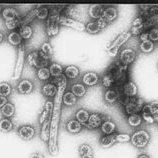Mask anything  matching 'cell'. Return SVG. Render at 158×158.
Instances as JSON below:
<instances>
[{
  "mask_svg": "<svg viewBox=\"0 0 158 158\" xmlns=\"http://www.w3.org/2000/svg\"><path fill=\"white\" fill-rule=\"evenodd\" d=\"M7 41L13 46H20L22 44V38L19 35L18 32L11 31L9 34L7 35Z\"/></svg>",
  "mask_w": 158,
  "mask_h": 158,
  "instance_id": "836d02e7",
  "label": "cell"
},
{
  "mask_svg": "<svg viewBox=\"0 0 158 158\" xmlns=\"http://www.w3.org/2000/svg\"><path fill=\"white\" fill-rule=\"evenodd\" d=\"M12 92V87L8 82H0V96L8 97Z\"/></svg>",
  "mask_w": 158,
  "mask_h": 158,
  "instance_id": "ab89813d",
  "label": "cell"
},
{
  "mask_svg": "<svg viewBox=\"0 0 158 158\" xmlns=\"http://www.w3.org/2000/svg\"><path fill=\"white\" fill-rule=\"evenodd\" d=\"M140 50L143 53H151L154 50V43L150 40L142 41L140 43Z\"/></svg>",
  "mask_w": 158,
  "mask_h": 158,
  "instance_id": "60d3db41",
  "label": "cell"
},
{
  "mask_svg": "<svg viewBox=\"0 0 158 158\" xmlns=\"http://www.w3.org/2000/svg\"><path fill=\"white\" fill-rule=\"evenodd\" d=\"M81 158H94L93 155H90V154H87V155H82Z\"/></svg>",
  "mask_w": 158,
  "mask_h": 158,
  "instance_id": "680465c9",
  "label": "cell"
},
{
  "mask_svg": "<svg viewBox=\"0 0 158 158\" xmlns=\"http://www.w3.org/2000/svg\"><path fill=\"white\" fill-rule=\"evenodd\" d=\"M34 89L33 82L28 79H22L17 84V91L20 94H29Z\"/></svg>",
  "mask_w": 158,
  "mask_h": 158,
  "instance_id": "4fadbf2b",
  "label": "cell"
},
{
  "mask_svg": "<svg viewBox=\"0 0 158 158\" xmlns=\"http://www.w3.org/2000/svg\"><path fill=\"white\" fill-rule=\"evenodd\" d=\"M82 124L79 123L76 119H70L69 121L66 123L65 128L69 133L71 134H77L82 130Z\"/></svg>",
  "mask_w": 158,
  "mask_h": 158,
  "instance_id": "44dd1931",
  "label": "cell"
},
{
  "mask_svg": "<svg viewBox=\"0 0 158 158\" xmlns=\"http://www.w3.org/2000/svg\"><path fill=\"white\" fill-rule=\"evenodd\" d=\"M50 120L51 118L47 119L42 125H41V131H40V138L44 142L49 141V132H50Z\"/></svg>",
  "mask_w": 158,
  "mask_h": 158,
  "instance_id": "4316f807",
  "label": "cell"
},
{
  "mask_svg": "<svg viewBox=\"0 0 158 158\" xmlns=\"http://www.w3.org/2000/svg\"><path fill=\"white\" fill-rule=\"evenodd\" d=\"M36 74H37V77H38V79L41 81H47L51 77L49 68H47V67L38 68V69H37V73Z\"/></svg>",
  "mask_w": 158,
  "mask_h": 158,
  "instance_id": "74e56055",
  "label": "cell"
},
{
  "mask_svg": "<svg viewBox=\"0 0 158 158\" xmlns=\"http://www.w3.org/2000/svg\"><path fill=\"white\" fill-rule=\"evenodd\" d=\"M148 15L149 16L158 15V6H151L150 9L148 10Z\"/></svg>",
  "mask_w": 158,
  "mask_h": 158,
  "instance_id": "f5cc1de1",
  "label": "cell"
},
{
  "mask_svg": "<svg viewBox=\"0 0 158 158\" xmlns=\"http://www.w3.org/2000/svg\"><path fill=\"white\" fill-rule=\"evenodd\" d=\"M89 112L87 111L86 109H83V108H80V109H78L75 113V119L79 123H81L82 125H85L87 122H88V119H89Z\"/></svg>",
  "mask_w": 158,
  "mask_h": 158,
  "instance_id": "83f0119b",
  "label": "cell"
},
{
  "mask_svg": "<svg viewBox=\"0 0 158 158\" xmlns=\"http://www.w3.org/2000/svg\"><path fill=\"white\" fill-rule=\"evenodd\" d=\"M117 17H118V11L115 7L109 6V7H107L104 9L102 19L104 20L106 23H110L112 21H114Z\"/></svg>",
  "mask_w": 158,
  "mask_h": 158,
  "instance_id": "e0dca14e",
  "label": "cell"
},
{
  "mask_svg": "<svg viewBox=\"0 0 158 158\" xmlns=\"http://www.w3.org/2000/svg\"><path fill=\"white\" fill-rule=\"evenodd\" d=\"M143 106H144L143 99L138 98V97H133L130 99L129 103L124 108H125L126 114L132 115V114H137L138 112H140L142 110Z\"/></svg>",
  "mask_w": 158,
  "mask_h": 158,
  "instance_id": "8992f818",
  "label": "cell"
},
{
  "mask_svg": "<svg viewBox=\"0 0 158 158\" xmlns=\"http://www.w3.org/2000/svg\"><path fill=\"white\" fill-rule=\"evenodd\" d=\"M101 131L104 135H110L113 134L116 130V124L114 121H112L111 119L108 118L107 120H105L104 122L102 123L101 125Z\"/></svg>",
  "mask_w": 158,
  "mask_h": 158,
  "instance_id": "7402d4cb",
  "label": "cell"
},
{
  "mask_svg": "<svg viewBox=\"0 0 158 158\" xmlns=\"http://www.w3.org/2000/svg\"><path fill=\"white\" fill-rule=\"evenodd\" d=\"M38 10H39V7H37V8H34V9H32L31 11H29L28 13H26V15L21 19V23H20V26L28 25V24L30 23V22H32L35 18H37Z\"/></svg>",
  "mask_w": 158,
  "mask_h": 158,
  "instance_id": "f546056e",
  "label": "cell"
},
{
  "mask_svg": "<svg viewBox=\"0 0 158 158\" xmlns=\"http://www.w3.org/2000/svg\"><path fill=\"white\" fill-rule=\"evenodd\" d=\"M42 93L45 97L47 98H53L55 97V95L57 93V86L54 83H46L42 87Z\"/></svg>",
  "mask_w": 158,
  "mask_h": 158,
  "instance_id": "603a6c76",
  "label": "cell"
},
{
  "mask_svg": "<svg viewBox=\"0 0 158 158\" xmlns=\"http://www.w3.org/2000/svg\"><path fill=\"white\" fill-rule=\"evenodd\" d=\"M116 143V134L104 135L100 138V145L103 148H110Z\"/></svg>",
  "mask_w": 158,
  "mask_h": 158,
  "instance_id": "4dcf8cb0",
  "label": "cell"
},
{
  "mask_svg": "<svg viewBox=\"0 0 158 158\" xmlns=\"http://www.w3.org/2000/svg\"><path fill=\"white\" fill-rule=\"evenodd\" d=\"M21 19L18 17L17 19H14V20H11V21H5V26L7 27V29H9V30L13 31L14 29L20 27V23H21Z\"/></svg>",
  "mask_w": 158,
  "mask_h": 158,
  "instance_id": "f6af8a7d",
  "label": "cell"
},
{
  "mask_svg": "<svg viewBox=\"0 0 158 158\" xmlns=\"http://www.w3.org/2000/svg\"><path fill=\"white\" fill-rule=\"evenodd\" d=\"M137 158H151V157L147 154H145V153H142V154H139Z\"/></svg>",
  "mask_w": 158,
  "mask_h": 158,
  "instance_id": "6f0895ef",
  "label": "cell"
},
{
  "mask_svg": "<svg viewBox=\"0 0 158 158\" xmlns=\"http://www.w3.org/2000/svg\"><path fill=\"white\" fill-rule=\"evenodd\" d=\"M29 158H44V156L43 154H41L39 152H34V153H32Z\"/></svg>",
  "mask_w": 158,
  "mask_h": 158,
  "instance_id": "9f6ffc18",
  "label": "cell"
},
{
  "mask_svg": "<svg viewBox=\"0 0 158 158\" xmlns=\"http://www.w3.org/2000/svg\"><path fill=\"white\" fill-rule=\"evenodd\" d=\"M54 84L57 86V93L54 97V106L50 120V132H49L48 151L52 156L58 154V130H59V121L61 113V104L63 95L65 93L67 78L64 75L54 79Z\"/></svg>",
  "mask_w": 158,
  "mask_h": 158,
  "instance_id": "6da1fadb",
  "label": "cell"
},
{
  "mask_svg": "<svg viewBox=\"0 0 158 158\" xmlns=\"http://www.w3.org/2000/svg\"><path fill=\"white\" fill-rule=\"evenodd\" d=\"M139 38H140V41H141V42H142V41L149 40L148 32H143V33H141V34L139 35Z\"/></svg>",
  "mask_w": 158,
  "mask_h": 158,
  "instance_id": "db71d44e",
  "label": "cell"
},
{
  "mask_svg": "<svg viewBox=\"0 0 158 158\" xmlns=\"http://www.w3.org/2000/svg\"><path fill=\"white\" fill-rule=\"evenodd\" d=\"M62 103L67 107L74 106L77 103V97L71 91H65V93L63 95V99H62Z\"/></svg>",
  "mask_w": 158,
  "mask_h": 158,
  "instance_id": "f1b7e54d",
  "label": "cell"
},
{
  "mask_svg": "<svg viewBox=\"0 0 158 158\" xmlns=\"http://www.w3.org/2000/svg\"><path fill=\"white\" fill-rule=\"evenodd\" d=\"M118 92L117 90H115L113 88L107 89L104 93V100L108 104H114L115 102H117L118 99Z\"/></svg>",
  "mask_w": 158,
  "mask_h": 158,
  "instance_id": "484cf974",
  "label": "cell"
},
{
  "mask_svg": "<svg viewBox=\"0 0 158 158\" xmlns=\"http://www.w3.org/2000/svg\"><path fill=\"white\" fill-rule=\"evenodd\" d=\"M132 35H131L130 31H125V32H122L121 34H119L115 38V40L112 41L111 44H109V46L107 47L108 54L112 57H115L116 55H117L119 48L121 47L123 44H125L127 41L129 40V38Z\"/></svg>",
  "mask_w": 158,
  "mask_h": 158,
  "instance_id": "7a4b0ae2",
  "label": "cell"
},
{
  "mask_svg": "<svg viewBox=\"0 0 158 158\" xmlns=\"http://www.w3.org/2000/svg\"><path fill=\"white\" fill-rule=\"evenodd\" d=\"M48 17H49V8L48 7H44V6L39 7L38 14H37V19L45 20V19H47Z\"/></svg>",
  "mask_w": 158,
  "mask_h": 158,
  "instance_id": "7dc6e473",
  "label": "cell"
},
{
  "mask_svg": "<svg viewBox=\"0 0 158 158\" xmlns=\"http://www.w3.org/2000/svg\"><path fill=\"white\" fill-rule=\"evenodd\" d=\"M149 141H150V134L146 130H138L135 131L131 135L130 142L135 148L143 149L148 145Z\"/></svg>",
  "mask_w": 158,
  "mask_h": 158,
  "instance_id": "3957f363",
  "label": "cell"
},
{
  "mask_svg": "<svg viewBox=\"0 0 158 158\" xmlns=\"http://www.w3.org/2000/svg\"><path fill=\"white\" fill-rule=\"evenodd\" d=\"M135 58H136V52L134 49L125 48L120 52L119 61L121 62L123 65L129 66L130 64H132L133 62L135 61Z\"/></svg>",
  "mask_w": 158,
  "mask_h": 158,
  "instance_id": "ba28073f",
  "label": "cell"
},
{
  "mask_svg": "<svg viewBox=\"0 0 158 158\" xmlns=\"http://www.w3.org/2000/svg\"><path fill=\"white\" fill-rule=\"evenodd\" d=\"M99 81V76L97 73L92 72V71H89V72H86L84 75L82 76V83L84 84L85 86H94L96 85Z\"/></svg>",
  "mask_w": 158,
  "mask_h": 158,
  "instance_id": "2e32d148",
  "label": "cell"
},
{
  "mask_svg": "<svg viewBox=\"0 0 158 158\" xmlns=\"http://www.w3.org/2000/svg\"><path fill=\"white\" fill-rule=\"evenodd\" d=\"M108 118L106 116L100 113H92L90 114L88 122H87L86 126L89 128V129H96V128L101 127L102 123L107 120Z\"/></svg>",
  "mask_w": 158,
  "mask_h": 158,
  "instance_id": "30bf717a",
  "label": "cell"
},
{
  "mask_svg": "<svg viewBox=\"0 0 158 158\" xmlns=\"http://www.w3.org/2000/svg\"><path fill=\"white\" fill-rule=\"evenodd\" d=\"M17 134L22 140L29 141V140L33 139V137H34L36 134V131H35V128L32 125L25 124V125H21L18 128Z\"/></svg>",
  "mask_w": 158,
  "mask_h": 158,
  "instance_id": "9c48e42d",
  "label": "cell"
},
{
  "mask_svg": "<svg viewBox=\"0 0 158 158\" xmlns=\"http://www.w3.org/2000/svg\"><path fill=\"white\" fill-rule=\"evenodd\" d=\"M122 92L130 98L136 97L138 93V87L133 81H127L122 87Z\"/></svg>",
  "mask_w": 158,
  "mask_h": 158,
  "instance_id": "9a60e30c",
  "label": "cell"
},
{
  "mask_svg": "<svg viewBox=\"0 0 158 158\" xmlns=\"http://www.w3.org/2000/svg\"><path fill=\"white\" fill-rule=\"evenodd\" d=\"M13 122L11 121L9 118L3 117L2 119H0V132L2 133H8L12 131L13 129Z\"/></svg>",
  "mask_w": 158,
  "mask_h": 158,
  "instance_id": "e575fe53",
  "label": "cell"
},
{
  "mask_svg": "<svg viewBox=\"0 0 158 158\" xmlns=\"http://www.w3.org/2000/svg\"><path fill=\"white\" fill-rule=\"evenodd\" d=\"M157 24H158V15H154V16H148V17L145 19L142 26L144 30H147V29L151 27L154 28V26L157 25Z\"/></svg>",
  "mask_w": 158,
  "mask_h": 158,
  "instance_id": "f35d334b",
  "label": "cell"
},
{
  "mask_svg": "<svg viewBox=\"0 0 158 158\" xmlns=\"http://www.w3.org/2000/svg\"><path fill=\"white\" fill-rule=\"evenodd\" d=\"M8 102L7 98L6 97H3V96H0V109L6 104V103Z\"/></svg>",
  "mask_w": 158,
  "mask_h": 158,
  "instance_id": "11a10c76",
  "label": "cell"
},
{
  "mask_svg": "<svg viewBox=\"0 0 158 158\" xmlns=\"http://www.w3.org/2000/svg\"><path fill=\"white\" fill-rule=\"evenodd\" d=\"M79 154L81 156L82 155H87V154H90V155H93V149L92 147L90 146L89 144L87 143H83L79 146Z\"/></svg>",
  "mask_w": 158,
  "mask_h": 158,
  "instance_id": "7bdbcfd3",
  "label": "cell"
},
{
  "mask_svg": "<svg viewBox=\"0 0 158 158\" xmlns=\"http://www.w3.org/2000/svg\"><path fill=\"white\" fill-rule=\"evenodd\" d=\"M19 35L21 36L22 40H28L30 39L33 35V28L29 25H23L19 27Z\"/></svg>",
  "mask_w": 158,
  "mask_h": 158,
  "instance_id": "d590c367",
  "label": "cell"
},
{
  "mask_svg": "<svg viewBox=\"0 0 158 158\" xmlns=\"http://www.w3.org/2000/svg\"><path fill=\"white\" fill-rule=\"evenodd\" d=\"M0 13H1V5H0Z\"/></svg>",
  "mask_w": 158,
  "mask_h": 158,
  "instance_id": "94428289",
  "label": "cell"
},
{
  "mask_svg": "<svg viewBox=\"0 0 158 158\" xmlns=\"http://www.w3.org/2000/svg\"><path fill=\"white\" fill-rule=\"evenodd\" d=\"M66 12H67V15H69L70 17L69 18H71V19H74V20H77V21H79V17H80V13H79V11L76 9L75 7H73V6H69L67 8V10H66Z\"/></svg>",
  "mask_w": 158,
  "mask_h": 158,
  "instance_id": "bcb514c9",
  "label": "cell"
},
{
  "mask_svg": "<svg viewBox=\"0 0 158 158\" xmlns=\"http://www.w3.org/2000/svg\"><path fill=\"white\" fill-rule=\"evenodd\" d=\"M53 106H54V102L53 101H46L44 103L43 110L40 112L39 117H38L40 125H42V124L46 121L47 119L51 118L52 111H53Z\"/></svg>",
  "mask_w": 158,
  "mask_h": 158,
  "instance_id": "7c38bea8",
  "label": "cell"
},
{
  "mask_svg": "<svg viewBox=\"0 0 158 158\" xmlns=\"http://www.w3.org/2000/svg\"><path fill=\"white\" fill-rule=\"evenodd\" d=\"M130 97H128L127 95H125L123 92L122 93H119L118 94V99H117V102L119 103L120 105H122V106H124L125 107L128 103H129V101H130Z\"/></svg>",
  "mask_w": 158,
  "mask_h": 158,
  "instance_id": "c3c4849f",
  "label": "cell"
},
{
  "mask_svg": "<svg viewBox=\"0 0 158 158\" xmlns=\"http://www.w3.org/2000/svg\"><path fill=\"white\" fill-rule=\"evenodd\" d=\"M0 111H1V114L4 117L10 119L11 117H13L15 115V106L14 104H12L11 102H7L6 104L0 109Z\"/></svg>",
  "mask_w": 158,
  "mask_h": 158,
  "instance_id": "d6a6232c",
  "label": "cell"
},
{
  "mask_svg": "<svg viewBox=\"0 0 158 158\" xmlns=\"http://www.w3.org/2000/svg\"><path fill=\"white\" fill-rule=\"evenodd\" d=\"M151 106V110H152V114L153 116H157L158 115V100L152 101L149 103Z\"/></svg>",
  "mask_w": 158,
  "mask_h": 158,
  "instance_id": "816d5d0a",
  "label": "cell"
},
{
  "mask_svg": "<svg viewBox=\"0 0 158 158\" xmlns=\"http://www.w3.org/2000/svg\"><path fill=\"white\" fill-rule=\"evenodd\" d=\"M103 12H104V8H103L102 5H99V4L90 5L88 8V14L94 20L101 19L103 16Z\"/></svg>",
  "mask_w": 158,
  "mask_h": 158,
  "instance_id": "d6986e66",
  "label": "cell"
},
{
  "mask_svg": "<svg viewBox=\"0 0 158 158\" xmlns=\"http://www.w3.org/2000/svg\"><path fill=\"white\" fill-rule=\"evenodd\" d=\"M102 84H103V86H105L106 88L110 89L111 87H113L115 85V79L111 74L106 73L102 78Z\"/></svg>",
  "mask_w": 158,
  "mask_h": 158,
  "instance_id": "b9f144b4",
  "label": "cell"
},
{
  "mask_svg": "<svg viewBox=\"0 0 158 158\" xmlns=\"http://www.w3.org/2000/svg\"><path fill=\"white\" fill-rule=\"evenodd\" d=\"M1 15L5 21H11V20L17 19L19 17V12L14 7H6L2 10Z\"/></svg>",
  "mask_w": 158,
  "mask_h": 158,
  "instance_id": "ac0fdd59",
  "label": "cell"
},
{
  "mask_svg": "<svg viewBox=\"0 0 158 158\" xmlns=\"http://www.w3.org/2000/svg\"><path fill=\"white\" fill-rule=\"evenodd\" d=\"M70 91H71L77 98H81L86 94V86L80 82L74 83V84L71 85V90Z\"/></svg>",
  "mask_w": 158,
  "mask_h": 158,
  "instance_id": "d4e9b609",
  "label": "cell"
},
{
  "mask_svg": "<svg viewBox=\"0 0 158 158\" xmlns=\"http://www.w3.org/2000/svg\"><path fill=\"white\" fill-rule=\"evenodd\" d=\"M3 39H4V35H3V33H2L1 31H0V43L2 42Z\"/></svg>",
  "mask_w": 158,
  "mask_h": 158,
  "instance_id": "91938a15",
  "label": "cell"
},
{
  "mask_svg": "<svg viewBox=\"0 0 158 158\" xmlns=\"http://www.w3.org/2000/svg\"><path fill=\"white\" fill-rule=\"evenodd\" d=\"M59 23H60V25L67 26V27L75 29V30H78V31H84L85 29H86V25L83 22L77 21V20H74V19H71V18L67 17V16L60 15Z\"/></svg>",
  "mask_w": 158,
  "mask_h": 158,
  "instance_id": "52a82bcc",
  "label": "cell"
},
{
  "mask_svg": "<svg viewBox=\"0 0 158 158\" xmlns=\"http://www.w3.org/2000/svg\"><path fill=\"white\" fill-rule=\"evenodd\" d=\"M64 76L68 79H75L80 74V69L75 65H68L64 68Z\"/></svg>",
  "mask_w": 158,
  "mask_h": 158,
  "instance_id": "cb8c5ba5",
  "label": "cell"
},
{
  "mask_svg": "<svg viewBox=\"0 0 158 158\" xmlns=\"http://www.w3.org/2000/svg\"><path fill=\"white\" fill-rule=\"evenodd\" d=\"M25 45L21 44L18 47V51H17V57H16V62H15V66H14V71H13V76L12 78L17 80L22 75L23 72V68H24V64H25Z\"/></svg>",
  "mask_w": 158,
  "mask_h": 158,
  "instance_id": "277c9868",
  "label": "cell"
},
{
  "mask_svg": "<svg viewBox=\"0 0 158 158\" xmlns=\"http://www.w3.org/2000/svg\"><path fill=\"white\" fill-rule=\"evenodd\" d=\"M106 26H107V23L101 18V19L95 20V21L88 22L86 25L85 30L88 33H90V34H97L98 32H100L103 29H105Z\"/></svg>",
  "mask_w": 158,
  "mask_h": 158,
  "instance_id": "8fae6325",
  "label": "cell"
},
{
  "mask_svg": "<svg viewBox=\"0 0 158 158\" xmlns=\"http://www.w3.org/2000/svg\"><path fill=\"white\" fill-rule=\"evenodd\" d=\"M127 122L131 127H134V128L138 127V126L141 125V123H142V117H141V115H139L138 113L132 114V115L128 116Z\"/></svg>",
  "mask_w": 158,
  "mask_h": 158,
  "instance_id": "8d00e7d4",
  "label": "cell"
},
{
  "mask_svg": "<svg viewBox=\"0 0 158 158\" xmlns=\"http://www.w3.org/2000/svg\"><path fill=\"white\" fill-rule=\"evenodd\" d=\"M49 71H50V74L52 77L57 78V77H60L63 75L64 68L62 67L61 64L57 63V62H53V63H51V65L49 66Z\"/></svg>",
  "mask_w": 158,
  "mask_h": 158,
  "instance_id": "1f68e13d",
  "label": "cell"
},
{
  "mask_svg": "<svg viewBox=\"0 0 158 158\" xmlns=\"http://www.w3.org/2000/svg\"><path fill=\"white\" fill-rule=\"evenodd\" d=\"M60 15H50L46 21V33L48 37H54L59 33Z\"/></svg>",
  "mask_w": 158,
  "mask_h": 158,
  "instance_id": "5b68a950",
  "label": "cell"
},
{
  "mask_svg": "<svg viewBox=\"0 0 158 158\" xmlns=\"http://www.w3.org/2000/svg\"><path fill=\"white\" fill-rule=\"evenodd\" d=\"M26 61L29 66H31L33 68L38 69L41 67V59L39 55V51H32L27 55Z\"/></svg>",
  "mask_w": 158,
  "mask_h": 158,
  "instance_id": "5bb4252c",
  "label": "cell"
},
{
  "mask_svg": "<svg viewBox=\"0 0 158 158\" xmlns=\"http://www.w3.org/2000/svg\"><path fill=\"white\" fill-rule=\"evenodd\" d=\"M148 36H149V40L152 41L153 43L158 41V28L157 27L152 28L151 30L148 32Z\"/></svg>",
  "mask_w": 158,
  "mask_h": 158,
  "instance_id": "f907efd6",
  "label": "cell"
},
{
  "mask_svg": "<svg viewBox=\"0 0 158 158\" xmlns=\"http://www.w3.org/2000/svg\"><path fill=\"white\" fill-rule=\"evenodd\" d=\"M141 112H142V114H141L142 120H144V121L146 122V123H148V124L154 123L155 119H154V116H153V114H152L151 106H150L149 103H147V104H144Z\"/></svg>",
  "mask_w": 158,
  "mask_h": 158,
  "instance_id": "ffe728a7",
  "label": "cell"
},
{
  "mask_svg": "<svg viewBox=\"0 0 158 158\" xmlns=\"http://www.w3.org/2000/svg\"><path fill=\"white\" fill-rule=\"evenodd\" d=\"M40 51L43 52L44 54H46V55H48V56H50V57L53 55V53H54L52 45L49 42H47V41L42 43V45H41V47H40Z\"/></svg>",
  "mask_w": 158,
  "mask_h": 158,
  "instance_id": "ee69618b",
  "label": "cell"
},
{
  "mask_svg": "<svg viewBox=\"0 0 158 158\" xmlns=\"http://www.w3.org/2000/svg\"><path fill=\"white\" fill-rule=\"evenodd\" d=\"M130 139L131 136L129 134H126V133H118V134H116V142L124 143L130 141Z\"/></svg>",
  "mask_w": 158,
  "mask_h": 158,
  "instance_id": "681fc988",
  "label": "cell"
}]
</instances>
